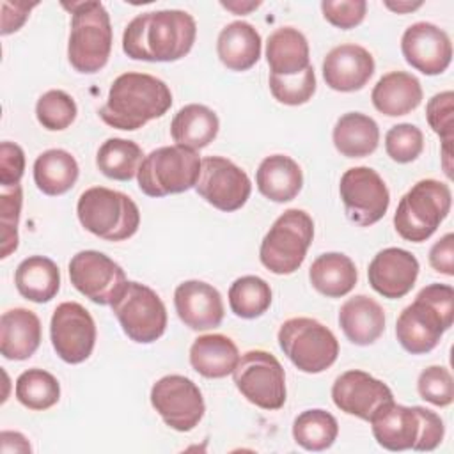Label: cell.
<instances>
[{"mask_svg":"<svg viewBox=\"0 0 454 454\" xmlns=\"http://www.w3.org/2000/svg\"><path fill=\"white\" fill-rule=\"evenodd\" d=\"M195 37L197 23L186 11H151L126 25L122 51L133 60L176 62L190 53Z\"/></svg>","mask_w":454,"mask_h":454,"instance_id":"6da1fadb","label":"cell"},{"mask_svg":"<svg viewBox=\"0 0 454 454\" xmlns=\"http://www.w3.org/2000/svg\"><path fill=\"white\" fill-rule=\"evenodd\" d=\"M422 149L424 135L415 124H395L385 135V151L395 163H410L417 160Z\"/></svg>","mask_w":454,"mask_h":454,"instance_id":"b9f144b4","label":"cell"},{"mask_svg":"<svg viewBox=\"0 0 454 454\" xmlns=\"http://www.w3.org/2000/svg\"><path fill=\"white\" fill-rule=\"evenodd\" d=\"M142 147L128 138L105 140L96 154V165L103 176L115 181H129L144 161Z\"/></svg>","mask_w":454,"mask_h":454,"instance_id":"e575fe53","label":"cell"},{"mask_svg":"<svg viewBox=\"0 0 454 454\" xmlns=\"http://www.w3.org/2000/svg\"><path fill=\"white\" fill-rule=\"evenodd\" d=\"M314 238V222L303 209L284 211L264 234L259 247L262 266L275 275H291L305 261Z\"/></svg>","mask_w":454,"mask_h":454,"instance_id":"ba28073f","label":"cell"},{"mask_svg":"<svg viewBox=\"0 0 454 454\" xmlns=\"http://www.w3.org/2000/svg\"><path fill=\"white\" fill-rule=\"evenodd\" d=\"M321 12L325 20L342 30L360 25L367 12L365 0H325L321 2Z\"/></svg>","mask_w":454,"mask_h":454,"instance_id":"f6af8a7d","label":"cell"},{"mask_svg":"<svg viewBox=\"0 0 454 454\" xmlns=\"http://www.w3.org/2000/svg\"><path fill=\"white\" fill-rule=\"evenodd\" d=\"M222 7H225L227 11L234 12V14H248L250 11L257 9L261 5V2H239V0H232V2H220Z\"/></svg>","mask_w":454,"mask_h":454,"instance_id":"f907efd6","label":"cell"},{"mask_svg":"<svg viewBox=\"0 0 454 454\" xmlns=\"http://www.w3.org/2000/svg\"><path fill=\"white\" fill-rule=\"evenodd\" d=\"M307 37L293 27H280L266 41V60L271 74L294 76L305 71L309 62Z\"/></svg>","mask_w":454,"mask_h":454,"instance_id":"f1b7e54d","label":"cell"},{"mask_svg":"<svg viewBox=\"0 0 454 454\" xmlns=\"http://www.w3.org/2000/svg\"><path fill=\"white\" fill-rule=\"evenodd\" d=\"M268 83H270V90H271L273 98L278 103L289 105V106L305 105L307 101L312 99V96L316 92L314 67L309 66L305 71H301L300 74H294V76H278V74L270 73Z\"/></svg>","mask_w":454,"mask_h":454,"instance_id":"ab89813d","label":"cell"},{"mask_svg":"<svg viewBox=\"0 0 454 454\" xmlns=\"http://www.w3.org/2000/svg\"><path fill=\"white\" fill-rule=\"evenodd\" d=\"M78 174L74 156L64 149H48L34 161V181L44 195H64L74 186Z\"/></svg>","mask_w":454,"mask_h":454,"instance_id":"836d02e7","label":"cell"},{"mask_svg":"<svg viewBox=\"0 0 454 454\" xmlns=\"http://www.w3.org/2000/svg\"><path fill=\"white\" fill-rule=\"evenodd\" d=\"M218 115L206 105L190 103L177 110L170 122V137L176 145L193 151L207 147L218 135Z\"/></svg>","mask_w":454,"mask_h":454,"instance_id":"f546056e","label":"cell"},{"mask_svg":"<svg viewBox=\"0 0 454 454\" xmlns=\"http://www.w3.org/2000/svg\"><path fill=\"white\" fill-rule=\"evenodd\" d=\"M122 332L138 344L158 340L167 328V309L149 286L128 280L119 298L110 305Z\"/></svg>","mask_w":454,"mask_h":454,"instance_id":"7c38bea8","label":"cell"},{"mask_svg":"<svg viewBox=\"0 0 454 454\" xmlns=\"http://www.w3.org/2000/svg\"><path fill=\"white\" fill-rule=\"evenodd\" d=\"M385 7L394 11V12H397V14H406V12H411V11L419 9V7H422V2H406V0H403V2H388L387 0Z\"/></svg>","mask_w":454,"mask_h":454,"instance_id":"816d5d0a","label":"cell"},{"mask_svg":"<svg viewBox=\"0 0 454 454\" xmlns=\"http://www.w3.org/2000/svg\"><path fill=\"white\" fill-rule=\"evenodd\" d=\"M174 307L179 319L197 332L216 328L223 319L222 294L202 280L181 282L174 291Z\"/></svg>","mask_w":454,"mask_h":454,"instance_id":"7402d4cb","label":"cell"},{"mask_svg":"<svg viewBox=\"0 0 454 454\" xmlns=\"http://www.w3.org/2000/svg\"><path fill=\"white\" fill-rule=\"evenodd\" d=\"M450 206L452 193L447 183L420 179L401 197L394 215V227L403 239L422 243L436 232Z\"/></svg>","mask_w":454,"mask_h":454,"instance_id":"52a82bcc","label":"cell"},{"mask_svg":"<svg viewBox=\"0 0 454 454\" xmlns=\"http://www.w3.org/2000/svg\"><path fill=\"white\" fill-rule=\"evenodd\" d=\"M149 397L163 422L179 433H188L199 426L206 411L200 388L181 374L160 378L153 385Z\"/></svg>","mask_w":454,"mask_h":454,"instance_id":"5bb4252c","label":"cell"},{"mask_svg":"<svg viewBox=\"0 0 454 454\" xmlns=\"http://www.w3.org/2000/svg\"><path fill=\"white\" fill-rule=\"evenodd\" d=\"M76 114L78 108L74 99L60 89L44 92L35 103V117L48 131H62L69 128L74 122Z\"/></svg>","mask_w":454,"mask_h":454,"instance_id":"f35d334b","label":"cell"},{"mask_svg":"<svg viewBox=\"0 0 454 454\" xmlns=\"http://www.w3.org/2000/svg\"><path fill=\"white\" fill-rule=\"evenodd\" d=\"M422 96L417 76L406 71H390L372 87L371 101L380 114L399 117L413 112L422 103Z\"/></svg>","mask_w":454,"mask_h":454,"instance_id":"d4e9b609","label":"cell"},{"mask_svg":"<svg viewBox=\"0 0 454 454\" xmlns=\"http://www.w3.org/2000/svg\"><path fill=\"white\" fill-rule=\"evenodd\" d=\"M76 215L85 231L106 241H124L140 225V211L135 200L105 186L87 188L78 199Z\"/></svg>","mask_w":454,"mask_h":454,"instance_id":"8992f818","label":"cell"},{"mask_svg":"<svg viewBox=\"0 0 454 454\" xmlns=\"http://www.w3.org/2000/svg\"><path fill=\"white\" fill-rule=\"evenodd\" d=\"M374 74V59L360 44H339L323 60V78L332 90L355 92L367 85Z\"/></svg>","mask_w":454,"mask_h":454,"instance_id":"44dd1931","label":"cell"},{"mask_svg":"<svg viewBox=\"0 0 454 454\" xmlns=\"http://www.w3.org/2000/svg\"><path fill=\"white\" fill-rule=\"evenodd\" d=\"M271 305V287L257 275L236 278L229 287V307L241 319H255Z\"/></svg>","mask_w":454,"mask_h":454,"instance_id":"74e56055","label":"cell"},{"mask_svg":"<svg viewBox=\"0 0 454 454\" xmlns=\"http://www.w3.org/2000/svg\"><path fill=\"white\" fill-rule=\"evenodd\" d=\"M69 280L78 293L98 305H112L128 284L124 270L98 250H82L71 257Z\"/></svg>","mask_w":454,"mask_h":454,"instance_id":"9a60e30c","label":"cell"},{"mask_svg":"<svg viewBox=\"0 0 454 454\" xmlns=\"http://www.w3.org/2000/svg\"><path fill=\"white\" fill-rule=\"evenodd\" d=\"M339 193L346 216L360 227L380 222L390 204V192L385 181L371 167L348 168L340 177Z\"/></svg>","mask_w":454,"mask_h":454,"instance_id":"4fadbf2b","label":"cell"},{"mask_svg":"<svg viewBox=\"0 0 454 454\" xmlns=\"http://www.w3.org/2000/svg\"><path fill=\"white\" fill-rule=\"evenodd\" d=\"M401 51L413 69L427 76L442 74L452 60L449 34L429 21H417L404 30Z\"/></svg>","mask_w":454,"mask_h":454,"instance_id":"ac0fdd59","label":"cell"},{"mask_svg":"<svg viewBox=\"0 0 454 454\" xmlns=\"http://www.w3.org/2000/svg\"><path fill=\"white\" fill-rule=\"evenodd\" d=\"M18 293L34 303L53 300L60 289V270L44 255H30L23 259L14 273Z\"/></svg>","mask_w":454,"mask_h":454,"instance_id":"d6a6232c","label":"cell"},{"mask_svg":"<svg viewBox=\"0 0 454 454\" xmlns=\"http://www.w3.org/2000/svg\"><path fill=\"white\" fill-rule=\"evenodd\" d=\"M14 394L25 408L32 411H44L59 403L60 385L51 372L32 367L18 376Z\"/></svg>","mask_w":454,"mask_h":454,"instance_id":"8d00e7d4","label":"cell"},{"mask_svg":"<svg viewBox=\"0 0 454 454\" xmlns=\"http://www.w3.org/2000/svg\"><path fill=\"white\" fill-rule=\"evenodd\" d=\"M332 140L342 156L364 158L378 149L380 128L372 117L360 112H348L337 119Z\"/></svg>","mask_w":454,"mask_h":454,"instance_id":"1f68e13d","label":"cell"},{"mask_svg":"<svg viewBox=\"0 0 454 454\" xmlns=\"http://www.w3.org/2000/svg\"><path fill=\"white\" fill-rule=\"evenodd\" d=\"M200 156L197 151L181 145H163L151 151L138 172L137 181L147 197H165L195 188L200 174Z\"/></svg>","mask_w":454,"mask_h":454,"instance_id":"9c48e42d","label":"cell"},{"mask_svg":"<svg viewBox=\"0 0 454 454\" xmlns=\"http://www.w3.org/2000/svg\"><path fill=\"white\" fill-rule=\"evenodd\" d=\"M429 264L447 277L454 275V234L447 232L429 250Z\"/></svg>","mask_w":454,"mask_h":454,"instance_id":"7dc6e473","label":"cell"},{"mask_svg":"<svg viewBox=\"0 0 454 454\" xmlns=\"http://www.w3.org/2000/svg\"><path fill=\"white\" fill-rule=\"evenodd\" d=\"M419 270V261L411 252L388 247L372 257L367 270V278L378 294L388 300H399L413 289Z\"/></svg>","mask_w":454,"mask_h":454,"instance_id":"ffe728a7","label":"cell"},{"mask_svg":"<svg viewBox=\"0 0 454 454\" xmlns=\"http://www.w3.org/2000/svg\"><path fill=\"white\" fill-rule=\"evenodd\" d=\"M339 326L349 342L369 346L385 332V310L371 296L356 294L340 305Z\"/></svg>","mask_w":454,"mask_h":454,"instance_id":"cb8c5ba5","label":"cell"},{"mask_svg":"<svg viewBox=\"0 0 454 454\" xmlns=\"http://www.w3.org/2000/svg\"><path fill=\"white\" fill-rule=\"evenodd\" d=\"M23 190L20 184L0 186V227L2 250L0 257H9L18 248V223L21 215Z\"/></svg>","mask_w":454,"mask_h":454,"instance_id":"60d3db41","label":"cell"},{"mask_svg":"<svg viewBox=\"0 0 454 454\" xmlns=\"http://www.w3.org/2000/svg\"><path fill=\"white\" fill-rule=\"evenodd\" d=\"M417 390L424 401L445 408L454 399L452 374L442 365H429L419 374Z\"/></svg>","mask_w":454,"mask_h":454,"instance_id":"7bdbcfd3","label":"cell"},{"mask_svg":"<svg viewBox=\"0 0 454 454\" xmlns=\"http://www.w3.org/2000/svg\"><path fill=\"white\" fill-rule=\"evenodd\" d=\"M41 344V321L34 310L14 307L0 317V353L7 360H27Z\"/></svg>","mask_w":454,"mask_h":454,"instance_id":"603a6c76","label":"cell"},{"mask_svg":"<svg viewBox=\"0 0 454 454\" xmlns=\"http://www.w3.org/2000/svg\"><path fill=\"white\" fill-rule=\"evenodd\" d=\"M238 360V346L223 333L200 335L190 346V365L195 372L209 380L232 374Z\"/></svg>","mask_w":454,"mask_h":454,"instance_id":"4316f807","label":"cell"},{"mask_svg":"<svg viewBox=\"0 0 454 454\" xmlns=\"http://www.w3.org/2000/svg\"><path fill=\"white\" fill-rule=\"evenodd\" d=\"M426 119L429 128L442 138V144L454 138V94L443 90L434 94L426 105Z\"/></svg>","mask_w":454,"mask_h":454,"instance_id":"ee69618b","label":"cell"},{"mask_svg":"<svg viewBox=\"0 0 454 454\" xmlns=\"http://www.w3.org/2000/svg\"><path fill=\"white\" fill-rule=\"evenodd\" d=\"M37 5V2H2V35H9L23 27L30 11Z\"/></svg>","mask_w":454,"mask_h":454,"instance_id":"c3c4849f","label":"cell"},{"mask_svg":"<svg viewBox=\"0 0 454 454\" xmlns=\"http://www.w3.org/2000/svg\"><path fill=\"white\" fill-rule=\"evenodd\" d=\"M454 321V289L449 284H429L403 309L395 321V337L404 351H433Z\"/></svg>","mask_w":454,"mask_h":454,"instance_id":"3957f363","label":"cell"},{"mask_svg":"<svg viewBox=\"0 0 454 454\" xmlns=\"http://www.w3.org/2000/svg\"><path fill=\"white\" fill-rule=\"evenodd\" d=\"M372 436L387 450H434L445 434L440 415L424 406H404L390 401L371 417Z\"/></svg>","mask_w":454,"mask_h":454,"instance_id":"277c9868","label":"cell"},{"mask_svg":"<svg viewBox=\"0 0 454 454\" xmlns=\"http://www.w3.org/2000/svg\"><path fill=\"white\" fill-rule=\"evenodd\" d=\"M261 44V35L254 25L247 21H232L220 30L216 53L227 69L247 71L259 60Z\"/></svg>","mask_w":454,"mask_h":454,"instance_id":"83f0119b","label":"cell"},{"mask_svg":"<svg viewBox=\"0 0 454 454\" xmlns=\"http://www.w3.org/2000/svg\"><path fill=\"white\" fill-rule=\"evenodd\" d=\"M255 184L268 200L289 202L301 192L303 172L291 156L271 154L261 161Z\"/></svg>","mask_w":454,"mask_h":454,"instance_id":"484cf974","label":"cell"},{"mask_svg":"<svg viewBox=\"0 0 454 454\" xmlns=\"http://www.w3.org/2000/svg\"><path fill=\"white\" fill-rule=\"evenodd\" d=\"M50 339L60 360L66 364H82L92 355L96 344V323L83 305L64 301L53 310Z\"/></svg>","mask_w":454,"mask_h":454,"instance_id":"e0dca14e","label":"cell"},{"mask_svg":"<svg viewBox=\"0 0 454 454\" xmlns=\"http://www.w3.org/2000/svg\"><path fill=\"white\" fill-rule=\"evenodd\" d=\"M71 12V32L67 43L69 64L83 74L103 69L112 51V25L108 11L101 2L62 4Z\"/></svg>","mask_w":454,"mask_h":454,"instance_id":"5b68a950","label":"cell"},{"mask_svg":"<svg viewBox=\"0 0 454 454\" xmlns=\"http://www.w3.org/2000/svg\"><path fill=\"white\" fill-rule=\"evenodd\" d=\"M0 450L2 452H30L32 447L28 443V440L16 431H2L0 433Z\"/></svg>","mask_w":454,"mask_h":454,"instance_id":"681fc988","label":"cell"},{"mask_svg":"<svg viewBox=\"0 0 454 454\" xmlns=\"http://www.w3.org/2000/svg\"><path fill=\"white\" fill-rule=\"evenodd\" d=\"M241 395L262 410H280L286 403V372L278 358L264 349L243 353L232 371Z\"/></svg>","mask_w":454,"mask_h":454,"instance_id":"8fae6325","label":"cell"},{"mask_svg":"<svg viewBox=\"0 0 454 454\" xmlns=\"http://www.w3.org/2000/svg\"><path fill=\"white\" fill-rule=\"evenodd\" d=\"M172 106V92L168 85L147 73H122L110 90L106 103L99 108V117L105 124L135 131L149 121L158 119Z\"/></svg>","mask_w":454,"mask_h":454,"instance_id":"7a4b0ae2","label":"cell"},{"mask_svg":"<svg viewBox=\"0 0 454 454\" xmlns=\"http://www.w3.org/2000/svg\"><path fill=\"white\" fill-rule=\"evenodd\" d=\"M25 172V153L18 144L2 142L0 145V186L20 184Z\"/></svg>","mask_w":454,"mask_h":454,"instance_id":"bcb514c9","label":"cell"},{"mask_svg":"<svg viewBox=\"0 0 454 454\" xmlns=\"http://www.w3.org/2000/svg\"><path fill=\"white\" fill-rule=\"evenodd\" d=\"M277 340L291 364L307 374H319L339 356L333 332L312 317H291L278 328Z\"/></svg>","mask_w":454,"mask_h":454,"instance_id":"30bf717a","label":"cell"},{"mask_svg":"<svg viewBox=\"0 0 454 454\" xmlns=\"http://www.w3.org/2000/svg\"><path fill=\"white\" fill-rule=\"evenodd\" d=\"M312 287L326 298H340L353 291L358 280L355 262L340 252H326L317 255L309 268Z\"/></svg>","mask_w":454,"mask_h":454,"instance_id":"4dcf8cb0","label":"cell"},{"mask_svg":"<svg viewBox=\"0 0 454 454\" xmlns=\"http://www.w3.org/2000/svg\"><path fill=\"white\" fill-rule=\"evenodd\" d=\"M195 192L213 207L231 213L243 207L250 197L252 183L247 172L223 156H206Z\"/></svg>","mask_w":454,"mask_h":454,"instance_id":"2e32d148","label":"cell"},{"mask_svg":"<svg viewBox=\"0 0 454 454\" xmlns=\"http://www.w3.org/2000/svg\"><path fill=\"white\" fill-rule=\"evenodd\" d=\"M332 399L340 411L369 422L383 404L394 401V395L381 380L365 371L351 369L335 378Z\"/></svg>","mask_w":454,"mask_h":454,"instance_id":"d6986e66","label":"cell"},{"mask_svg":"<svg viewBox=\"0 0 454 454\" xmlns=\"http://www.w3.org/2000/svg\"><path fill=\"white\" fill-rule=\"evenodd\" d=\"M337 434V419L326 410H305L293 422V438L305 450H326L333 445Z\"/></svg>","mask_w":454,"mask_h":454,"instance_id":"d590c367","label":"cell"}]
</instances>
